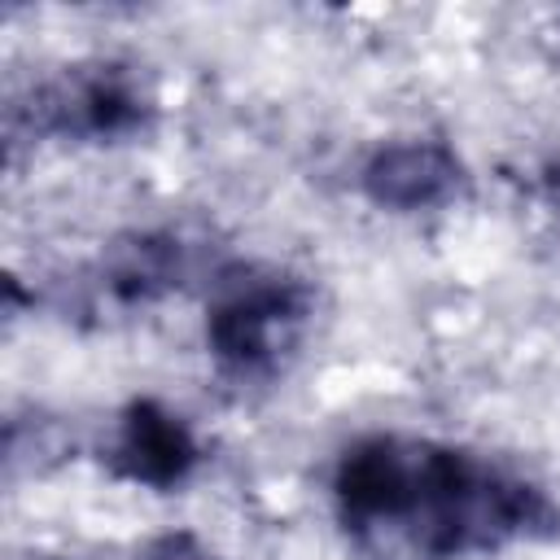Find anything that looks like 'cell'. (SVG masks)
<instances>
[{
	"label": "cell",
	"mask_w": 560,
	"mask_h": 560,
	"mask_svg": "<svg viewBox=\"0 0 560 560\" xmlns=\"http://www.w3.org/2000/svg\"><path fill=\"white\" fill-rule=\"evenodd\" d=\"M332 508L372 560H468L560 534V508L529 477L402 433H372L341 451Z\"/></svg>",
	"instance_id": "cell-1"
},
{
	"label": "cell",
	"mask_w": 560,
	"mask_h": 560,
	"mask_svg": "<svg viewBox=\"0 0 560 560\" xmlns=\"http://www.w3.org/2000/svg\"><path fill=\"white\" fill-rule=\"evenodd\" d=\"M464 162L442 140H394L372 149L359 171V188L372 206L394 214L442 210L464 192Z\"/></svg>",
	"instance_id": "cell-4"
},
{
	"label": "cell",
	"mask_w": 560,
	"mask_h": 560,
	"mask_svg": "<svg viewBox=\"0 0 560 560\" xmlns=\"http://www.w3.org/2000/svg\"><path fill=\"white\" fill-rule=\"evenodd\" d=\"M201 459V446L184 416L162 407L158 398H136L127 402L118 420V438L109 446V468L144 490H175L192 477Z\"/></svg>",
	"instance_id": "cell-5"
},
{
	"label": "cell",
	"mask_w": 560,
	"mask_h": 560,
	"mask_svg": "<svg viewBox=\"0 0 560 560\" xmlns=\"http://www.w3.org/2000/svg\"><path fill=\"white\" fill-rule=\"evenodd\" d=\"M184 276V245L166 232H136L118 241L101 262V289L118 306H149L179 289Z\"/></svg>",
	"instance_id": "cell-6"
},
{
	"label": "cell",
	"mask_w": 560,
	"mask_h": 560,
	"mask_svg": "<svg viewBox=\"0 0 560 560\" xmlns=\"http://www.w3.org/2000/svg\"><path fill=\"white\" fill-rule=\"evenodd\" d=\"M311 324V289L293 276L267 271L232 280L206 315V346L223 376L267 381L302 346Z\"/></svg>",
	"instance_id": "cell-2"
},
{
	"label": "cell",
	"mask_w": 560,
	"mask_h": 560,
	"mask_svg": "<svg viewBox=\"0 0 560 560\" xmlns=\"http://www.w3.org/2000/svg\"><path fill=\"white\" fill-rule=\"evenodd\" d=\"M31 131L35 136H61V140H127L149 127L153 101L140 92L136 74L114 61L74 66L61 79L44 83L31 105Z\"/></svg>",
	"instance_id": "cell-3"
},
{
	"label": "cell",
	"mask_w": 560,
	"mask_h": 560,
	"mask_svg": "<svg viewBox=\"0 0 560 560\" xmlns=\"http://www.w3.org/2000/svg\"><path fill=\"white\" fill-rule=\"evenodd\" d=\"M136 560H219V551L192 529H171V534H158Z\"/></svg>",
	"instance_id": "cell-7"
}]
</instances>
